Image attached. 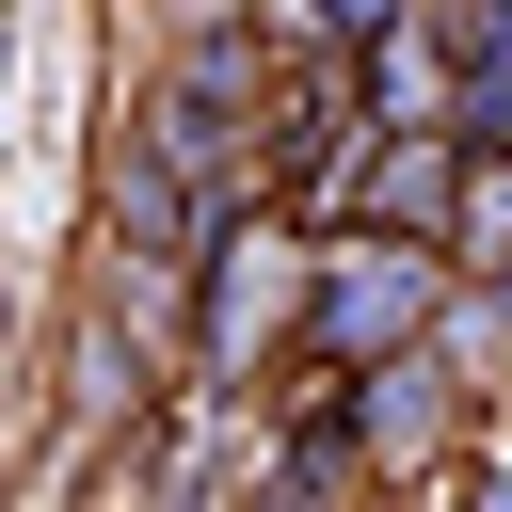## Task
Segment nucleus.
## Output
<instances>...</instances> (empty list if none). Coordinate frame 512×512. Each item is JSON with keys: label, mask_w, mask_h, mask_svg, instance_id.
Wrapping results in <instances>:
<instances>
[{"label": "nucleus", "mask_w": 512, "mask_h": 512, "mask_svg": "<svg viewBox=\"0 0 512 512\" xmlns=\"http://www.w3.org/2000/svg\"><path fill=\"white\" fill-rule=\"evenodd\" d=\"M432 288H448V256H432V240L304 224V256H288V320H272V384H256V400H288V384H336V368L400 352V336L432 320Z\"/></svg>", "instance_id": "obj_1"}, {"label": "nucleus", "mask_w": 512, "mask_h": 512, "mask_svg": "<svg viewBox=\"0 0 512 512\" xmlns=\"http://www.w3.org/2000/svg\"><path fill=\"white\" fill-rule=\"evenodd\" d=\"M288 256H304V224L272 208V192H208V224H192V272H176V384L224 416V400H256V368H272V320H288Z\"/></svg>", "instance_id": "obj_2"}, {"label": "nucleus", "mask_w": 512, "mask_h": 512, "mask_svg": "<svg viewBox=\"0 0 512 512\" xmlns=\"http://www.w3.org/2000/svg\"><path fill=\"white\" fill-rule=\"evenodd\" d=\"M192 224H208V192L112 112V144H96V288L128 304V320H160L176 304V272H192Z\"/></svg>", "instance_id": "obj_3"}, {"label": "nucleus", "mask_w": 512, "mask_h": 512, "mask_svg": "<svg viewBox=\"0 0 512 512\" xmlns=\"http://www.w3.org/2000/svg\"><path fill=\"white\" fill-rule=\"evenodd\" d=\"M336 416H352V448H368V480H432V464H464L496 416L432 368V336H400V352H368V368H336Z\"/></svg>", "instance_id": "obj_4"}, {"label": "nucleus", "mask_w": 512, "mask_h": 512, "mask_svg": "<svg viewBox=\"0 0 512 512\" xmlns=\"http://www.w3.org/2000/svg\"><path fill=\"white\" fill-rule=\"evenodd\" d=\"M448 208H464V144L448 128H368L352 176H336V224H384V240H432V256H448Z\"/></svg>", "instance_id": "obj_5"}, {"label": "nucleus", "mask_w": 512, "mask_h": 512, "mask_svg": "<svg viewBox=\"0 0 512 512\" xmlns=\"http://www.w3.org/2000/svg\"><path fill=\"white\" fill-rule=\"evenodd\" d=\"M144 336H160V320H128L112 288L80 304V336H64V416H80V432H128V416H144V384H160Z\"/></svg>", "instance_id": "obj_6"}, {"label": "nucleus", "mask_w": 512, "mask_h": 512, "mask_svg": "<svg viewBox=\"0 0 512 512\" xmlns=\"http://www.w3.org/2000/svg\"><path fill=\"white\" fill-rule=\"evenodd\" d=\"M464 512H512V432H480V448H464Z\"/></svg>", "instance_id": "obj_7"}, {"label": "nucleus", "mask_w": 512, "mask_h": 512, "mask_svg": "<svg viewBox=\"0 0 512 512\" xmlns=\"http://www.w3.org/2000/svg\"><path fill=\"white\" fill-rule=\"evenodd\" d=\"M464 272H480V288H496V304H512V224H496V240H480V256H464Z\"/></svg>", "instance_id": "obj_8"}]
</instances>
